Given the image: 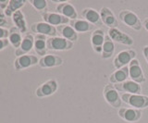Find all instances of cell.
Instances as JSON below:
<instances>
[{"mask_svg": "<svg viewBox=\"0 0 148 123\" xmlns=\"http://www.w3.org/2000/svg\"><path fill=\"white\" fill-rule=\"evenodd\" d=\"M122 102L127 104L130 107L136 109H143L148 107V96L143 94H132L120 93Z\"/></svg>", "mask_w": 148, "mask_h": 123, "instance_id": "1", "label": "cell"}, {"mask_svg": "<svg viewBox=\"0 0 148 123\" xmlns=\"http://www.w3.org/2000/svg\"><path fill=\"white\" fill-rule=\"evenodd\" d=\"M119 20H121L125 25L131 27L132 29L135 31L142 30V21L139 19V17L134 12L129 10H123L119 14Z\"/></svg>", "mask_w": 148, "mask_h": 123, "instance_id": "2", "label": "cell"}, {"mask_svg": "<svg viewBox=\"0 0 148 123\" xmlns=\"http://www.w3.org/2000/svg\"><path fill=\"white\" fill-rule=\"evenodd\" d=\"M104 97L109 106L114 108H120L122 104V100L120 98V94L118 92L113 84H106L104 87Z\"/></svg>", "mask_w": 148, "mask_h": 123, "instance_id": "3", "label": "cell"}, {"mask_svg": "<svg viewBox=\"0 0 148 123\" xmlns=\"http://www.w3.org/2000/svg\"><path fill=\"white\" fill-rule=\"evenodd\" d=\"M134 58H136V52L132 49H127L118 53L113 59V65L116 70H119L128 66Z\"/></svg>", "mask_w": 148, "mask_h": 123, "instance_id": "4", "label": "cell"}, {"mask_svg": "<svg viewBox=\"0 0 148 123\" xmlns=\"http://www.w3.org/2000/svg\"><path fill=\"white\" fill-rule=\"evenodd\" d=\"M47 49L49 50H56V51H68L73 48V43L65 38L60 37V36H56V37H49L47 38Z\"/></svg>", "mask_w": 148, "mask_h": 123, "instance_id": "5", "label": "cell"}, {"mask_svg": "<svg viewBox=\"0 0 148 123\" xmlns=\"http://www.w3.org/2000/svg\"><path fill=\"white\" fill-rule=\"evenodd\" d=\"M39 63V58L37 56L31 54L23 55V56L18 57L14 61V69L16 70H22L28 69V68L37 65Z\"/></svg>", "mask_w": 148, "mask_h": 123, "instance_id": "6", "label": "cell"}, {"mask_svg": "<svg viewBox=\"0 0 148 123\" xmlns=\"http://www.w3.org/2000/svg\"><path fill=\"white\" fill-rule=\"evenodd\" d=\"M129 68V77L132 81L141 84L145 81V77L143 74V71L141 68L140 62L137 58H134L133 60L128 65Z\"/></svg>", "mask_w": 148, "mask_h": 123, "instance_id": "7", "label": "cell"}, {"mask_svg": "<svg viewBox=\"0 0 148 123\" xmlns=\"http://www.w3.org/2000/svg\"><path fill=\"white\" fill-rule=\"evenodd\" d=\"M58 88V81L54 79H51V80L45 81L44 83H42L39 87L36 89L35 94L37 97H40V98L47 97L57 92Z\"/></svg>", "mask_w": 148, "mask_h": 123, "instance_id": "8", "label": "cell"}, {"mask_svg": "<svg viewBox=\"0 0 148 123\" xmlns=\"http://www.w3.org/2000/svg\"><path fill=\"white\" fill-rule=\"evenodd\" d=\"M31 30L32 33L36 34H42L45 36H49V37H56L58 34L57 28L53 25H50L46 22H35V23L32 24Z\"/></svg>", "mask_w": 148, "mask_h": 123, "instance_id": "9", "label": "cell"}, {"mask_svg": "<svg viewBox=\"0 0 148 123\" xmlns=\"http://www.w3.org/2000/svg\"><path fill=\"white\" fill-rule=\"evenodd\" d=\"M116 90L119 93L132 94H142V86L132 80H127L126 81L118 84H113Z\"/></svg>", "mask_w": 148, "mask_h": 123, "instance_id": "10", "label": "cell"}, {"mask_svg": "<svg viewBox=\"0 0 148 123\" xmlns=\"http://www.w3.org/2000/svg\"><path fill=\"white\" fill-rule=\"evenodd\" d=\"M119 116L123 120L128 122H137L142 118V110L132 107H120L119 109Z\"/></svg>", "mask_w": 148, "mask_h": 123, "instance_id": "11", "label": "cell"}, {"mask_svg": "<svg viewBox=\"0 0 148 123\" xmlns=\"http://www.w3.org/2000/svg\"><path fill=\"white\" fill-rule=\"evenodd\" d=\"M108 36L113 40V42L121 44L124 45H132L133 39L130 35L123 31H119L118 28H110L108 30Z\"/></svg>", "mask_w": 148, "mask_h": 123, "instance_id": "12", "label": "cell"}, {"mask_svg": "<svg viewBox=\"0 0 148 123\" xmlns=\"http://www.w3.org/2000/svg\"><path fill=\"white\" fill-rule=\"evenodd\" d=\"M42 18H43L45 22L53 26L68 24L71 21L68 18L62 16L61 14H58V13H54V12H44L42 14Z\"/></svg>", "mask_w": 148, "mask_h": 123, "instance_id": "13", "label": "cell"}, {"mask_svg": "<svg viewBox=\"0 0 148 123\" xmlns=\"http://www.w3.org/2000/svg\"><path fill=\"white\" fill-rule=\"evenodd\" d=\"M99 13H100V17H101L103 24L109 27V29L110 28H118L119 20L117 18H116L114 13L111 11L109 8L103 7L100 10Z\"/></svg>", "mask_w": 148, "mask_h": 123, "instance_id": "14", "label": "cell"}, {"mask_svg": "<svg viewBox=\"0 0 148 123\" xmlns=\"http://www.w3.org/2000/svg\"><path fill=\"white\" fill-rule=\"evenodd\" d=\"M106 34L102 29H96L92 33L91 35V44L92 47L95 50V52L97 54H102L103 50V44L105 42Z\"/></svg>", "mask_w": 148, "mask_h": 123, "instance_id": "15", "label": "cell"}, {"mask_svg": "<svg viewBox=\"0 0 148 123\" xmlns=\"http://www.w3.org/2000/svg\"><path fill=\"white\" fill-rule=\"evenodd\" d=\"M34 36L32 33H26L22 38L21 46L15 50V56L18 57L23 56V55H27L34 48Z\"/></svg>", "mask_w": 148, "mask_h": 123, "instance_id": "16", "label": "cell"}, {"mask_svg": "<svg viewBox=\"0 0 148 123\" xmlns=\"http://www.w3.org/2000/svg\"><path fill=\"white\" fill-rule=\"evenodd\" d=\"M63 64V59L59 56L53 54L45 55V57H42L39 59L38 65L40 68H44V69H47V68H55L59 67Z\"/></svg>", "mask_w": 148, "mask_h": 123, "instance_id": "17", "label": "cell"}, {"mask_svg": "<svg viewBox=\"0 0 148 123\" xmlns=\"http://www.w3.org/2000/svg\"><path fill=\"white\" fill-rule=\"evenodd\" d=\"M56 10H57V13L61 14L62 16L68 18L71 20L78 19V13L75 8L68 2H62L58 4L57 8H56Z\"/></svg>", "mask_w": 148, "mask_h": 123, "instance_id": "18", "label": "cell"}, {"mask_svg": "<svg viewBox=\"0 0 148 123\" xmlns=\"http://www.w3.org/2000/svg\"><path fill=\"white\" fill-rule=\"evenodd\" d=\"M69 25H71L78 33H88V31H94L95 29V25H92L89 21H87L85 20H81V19L71 20L69 21Z\"/></svg>", "mask_w": 148, "mask_h": 123, "instance_id": "19", "label": "cell"}, {"mask_svg": "<svg viewBox=\"0 0 148 123\" xmlns=\"http://www.w3.org/2000/svg\"><path fill=\"white\" fill-rule=\"evenodd\" d=\"M58 33L60 35V37L65 38L71 42H75L78 40V33H76L71 25L64 24V25H59L57 27Z\"/></svg>", "mask_w": 148, "mask_h": 123, "instance_id": "20", "label": "cell"}, {"mask_svg": "<svg viewBox=\"0 0 148 123\" xmlns=\"http://www.w3.org/2000/svg\"><path fill=\"white\" fill-rule=\"evenodd\" d=\"M82 16L83 17V20H85L87 21H89L90 23L92 25H102L103 22H102L101 17H100V13L98 11H96L94 8H84L82 12Z\"/></svg>", "mask_w": 148, "mask_h": 123, "instance_id": "21", "label": "cell"}, {"mask_svg": "<svg viewBox=\"0 0 148 123\" xmlns=\"http://www.w3.org/2000/svg\"><path fill=\"white\" fill-rule=\"evenodd\" d=\"M129 77V68L128 66L117 70L109 76V83L111 84H118L126 81Z\"/></svg>", "mask_w": 148, "mask_h": 123, "instance_id": "22", "label": "cell"}, {"mask_svg": "<svg viewBox=\"0 0 148 123\" xmlns=\"http://www.w3.org/2000/svg\"><path fill=\"white\" fill-rule=\"evenodd\" d=\"M46 42H47V38L45 35L42 34H36L34 36V48L37 55H39L41 57H45L46 55V51H47V45H46Z\"/></svg>", "mask_w": 148, "mask_h": 123, "instance_id": "23", "label": "cell"}, {"mask_svg": "<svg viewBox=\"0 0 148 123\" xmlns=\"http://www.w3.org/2000/svg\"><path fill=\"white\" fill-rule=\"evenodd\" d=\"M12 21L14 23V26L17 27V28L20 30L21 33H24L27 31V23H26V20L24 14L22 13L21 10H18L16 11L11 17Z\"/></svg>", "mask_w": 148, "mask_h": 123, "instance_id": "24", "label": "cell"}, {"mask_svg": "<svg viewBox=\"0 0 148 123\" xmlns=\"http://www.w3.org/2000/svg\"><path fill=\"white\" fill-rule=\"evenodd\" d=\"M8 31H9V34H8V39L9 41V44H10L15 49H18L21 46V42H22L21 33L15 26L11 27Z\"/></svg>", "mask_w": 148, "mask_h": 123, "instance_id": "25", "label": "cell"}, {"mask_svg": "<svg viewBox=\"0 0 148 123\" xmlns=\"http://www.w3.org/2000/svg\"><path fill=\"white\" fill-rule=\"evenodd\" d=\"M114 51H115V44L113 40L109 37L108 34H106L105 42L103 44V50H102V54H101L102 58L104 59L110 58L113 56Z\"/></svg>", "mask_w": 148, "mask_h": 123, "instance_id": "26", "label": "cell"}, {"mask_svg": "<svg viewBox=\"0 0 148 123\" xmlns=\"http://www.w3.org/2000/svg\"><path fill=\"white\" fill-rule=\"evenodd\" d=\"M25 3V0H9L8 6L5 10V14L7 17H12L16 11L20 10L22 7H24Z\"/></svg>", "mask_w": 148, "mask_h": 123, "instance_id": "27", "label": "cell"}, {"mask_svg": "<svg viewBox=\"0 0 148 123\" xmlns=\"http://www.w3.org/2000/svg\"><path fill=\"white\" fill-rule=\"evenodd\" d=\"M31 5L37 10H45L47 8V1L45 0H31Z\"/></svg>", "mask_w": 148, "mask_h": 123, "instance_id": "28", "label": "cell"}, {"mask_svg": "<svg viewBox=\"0 0 148 123\" xmlns=\"http://www.w3.org/2000/svg\"><path fill=\"white\" fill-rule=\"evenodd\" d=\"M8 25V20H7V16L5 14V11L0 8V27L5 28Z\"/></svg>", "mask_w": 148, "mask_h": 123, "instance_id": "29", "label": "cell"}, {"mask_svg": "<svg viewBox=\"0 0 148 123\" xmlns=\"http://www.w3.org/2000/svg\"><path fill=\"white\" fill-rule=\"evenodd\" d=\"M9 34V31L6 28L0 27V39H8Z\"/></svg>", "mask_w": 148, "mask_h": 123, "instance_id": "30", "label": "cell"}, {"mask_svg": "<svg viewBox=\"0 0 148 123\" xmlns=\"http://www.w3.org/2000/svg\"><path fill=\"white\" fill-rule=\"evenodd\" d=\"M8 44H9L8 39H0V51H2L6 47H8Z\"/></svg>", "mask_w": 148, "mask_h": 123, "instance_id": "31", "label": "cell"}, {"mask_svg": "<svg viewBox=\"0 0 148 123\" xmlns=\"http://www.w3.org/2000/svg\"><path fill=\"white\" fill-rule=\"evenodd\" d=\"M8 3H9V0H0V8H2L5 11L8 6Z\"/></svg>", "mask_w": 148, "mask_h": 123, "instance_id": "32", "label": "cell"}, {"mask_svg": "<svg viewBox=\"0 0 148 123\" xmlns=\"http://www.w3.org/2000/svg\"><path fill=\"white\" fill-rule=\"evenodd\" d=\"M143 56H145V58L148 64V45H145V46L143 47Z\"/></svg>", "mask_w": 148, "mask_h": 123, "instance_id": "33", "label": "cell"}, {"mask_svg": "<svg viewBox=\"0 0 148 123\" xmlns=\"http://www.w3.org/2000/svg\"><path fill=\"white\" fill-rule=\"evenodd\" d=\"M143 27L146 29V31H148V19H145L143 20Z\"/></svg>", "mask_w": 148, "mask_h": 123, "instance_id": "34", "label": "cell"}]
</instances>
